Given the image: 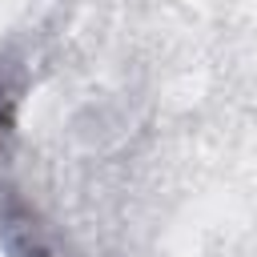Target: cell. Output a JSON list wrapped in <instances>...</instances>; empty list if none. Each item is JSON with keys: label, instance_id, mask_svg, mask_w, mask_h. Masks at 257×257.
<instances>
[{"label": "cell", "instance_id": "6da1fadb", "mask_svg": "<svg viewBox=\"0 0 257 257\" xmlns=\"http://www.w3.org/2000/svg\"><path fill=\"white\" fill-rule=\"evenodd\" d=\"M8 124H12V96L0 88V133H4Z\"/></svg>", "mask_w": 257, "mask_h": 257}]
</instances>
